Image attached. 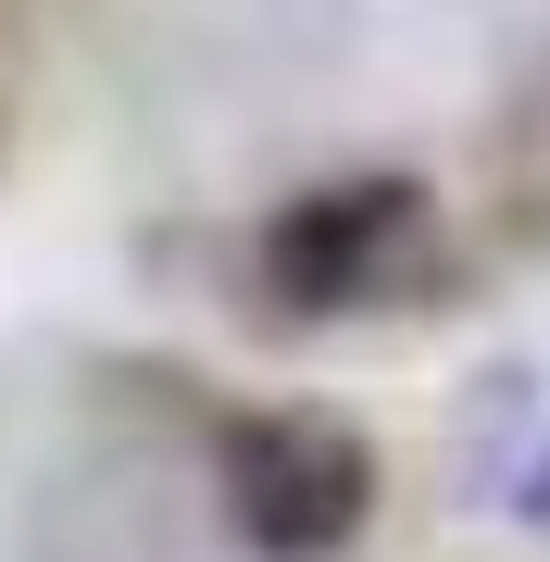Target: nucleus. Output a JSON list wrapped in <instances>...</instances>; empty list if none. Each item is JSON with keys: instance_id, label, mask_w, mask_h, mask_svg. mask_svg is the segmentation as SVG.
Here are the masks:
<instances>
[{"instance_id": "nucleus-1", "label": "nucleus", "mask_w": 550, "mask_h": 562, "mask_svg": "<svg viewBox=\"0 0 550 562\" xmlns=\"http://www.w3.org/2000/svg\"><path fill=\"white\" fill-rule=\"evenodd\" d=\"M225 525L250 562H338L375 525V438L313 401L225 425Z\"/></svg>"}, {"instance_id": "nucleus-2", "label": "nucleus", "mask_w": 550, "mask_h": 562, "mask_svg": "<svg viewBox=\"0 0 550 562\" xmlns=\"http://www.w3.org/2000/svg\"><path fill=\"white\" fill-rule=\"evenodd\" d=\"M426 176H401V162H375V176H326L301 188L276 225H263V301L276 313H375L413 288V262H426Z\"/></svg>"}]
</instances>
